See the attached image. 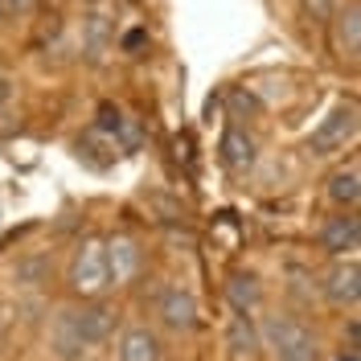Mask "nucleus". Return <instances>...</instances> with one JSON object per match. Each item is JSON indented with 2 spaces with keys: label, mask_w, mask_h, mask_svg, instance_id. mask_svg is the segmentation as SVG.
<instances>
[{
  "label": "nucleus",
  "mask_w": 361,
  "mask_h": 361,
  "mask_svg": "<svg viewBox=\"0 0 361 361\" xmlns=\"http://www.w3.org/2000/svg\"><path fill=\"white\" fill-rule=\"evenodd\" d=\"M119 329V312L107 300H78L54 316L49 324V357L58 361H82L90 349L107 345Z\"/></svg>",
  "instance_id": "obj_1"
},
{
  "label": "nucleus",
  "mask_w": 361,
  "mask_h": 361,
  "mask_svg": "<svg viewBox=\"0 0 361 361\" xmlns=\"http://www.w3.org/2000/svg\"><path fill=\"white\" fill-rule=\"evenodd\" d=\"M66 288L78 300H103V292L111 288V275H107V243L99 234L78 238L70 250L66 263Z\"/></svg>",
  "instance_id": "obj_2"
},
{
  "label": "nucleus",
  "mask_w": 361,
  "mask_h": 361,
  "mask_svg": "<svg viewBox=\"0 0 361 361\" xmlns=\"http://www.w3.org/2000/svg\"><path fill=\"white\" fill-rule=\"evenodd\" d=\"M259 345L271 353V361H320L312 329L288 312H271L259 324Z\"/></svg>",
  "instance_id": "obj_3"
},
{
  "label": "nucleus",
  "mask_w": 361,
  "mask_h": 361,
  "mask_svg": "<svg viewBox=\"0 0 361 361\" xmlns=\"http://www.w3.org/2000/svg\"><path fill=\"white\" fill-rule=\"evenodd\" d=\"M357 140V103H337L308 135V152L312 157H337L345 144Z\"/></svg>",
  "instance_id": "obj_4"
},
{
  "label": "nucleus",
  "mask_w": 361,
  "mask_h": 361,
  "mask_svg": "<svg viewBox=\"0 0 361 361\" xmlns=\"http://www.w3.org/2000/svg\"><path fill=\"white\" fill-rule=\"evenodd\" d=\"M197 295L189 292L185 283H169V288H160L157 295V320L160 329H169V333H193L197 329Z\"/></svg>",
  "instance_id": "obj_5"
},
{
  "label": "nucleus",
  "mask_w": 361,
  "mask_h": 361,
  "mask_svg": "<svg viewBox=\"0 0 361 361\" xmlns=\"http://www.w3.org/2000/svg\"><path fill=\"white\" fill-rule=\"evenodd\" d=\"M324 300L333 308H357L361 300V263L349 255V259H333V267L324 271V283H320Z\"/></svg>",
  "instance_id": "obj_6"
},
{
  "label": "nucleus",
  "mask_w": 361,
  "mask_h": 361,
  "mask_svg": "<svg viewBox=\"0 0 361 361\" xmlns=\"http://www.w3.org/2000/svg\"><path fill=\"white\" fill-rule=\"evenodd\" d=\"M115 361H164V337L148 324H128L115 333Z\"/></svg>",
  "instance_id": "obj_7"
},
{
  "label": "nucleus",
  "mask_w": 361,
  "mask_h": 361,
  "mask_svg": "<svg viewBox=\"0 0 361 361\" xmlns=\"http://www.w3.org/2000/svg\"><path fill=\"white\" fill-rule=\"evenodd\" d=\"M320 247L329 250L333 259H349V255L361 247L357 209H341L337 218H329V222L320 226Z\"/></svg>",
  "instance_id": "obj_8"
},
{
  "label": "nucleus",
  "mask_w": 361,
  "mask_h": 361,
  "mask_svg": "<svg viewBox=\"0 0 361 361\" xmlns=\"http://www.w3.org/2000/svg\"><path fill=\"white\" fill-rule=\"evenodd\" d=\"M107 243V275H111V288L119 283H132L140 275V263H144V250L132 234H115V238H103Z\"/></svg>",
  "instance_id": "obj_9"
},
{
  "label": "nucleus",
  "mask_w": 361,
  "mask_h": 361,
  "mask_svg": "<svg viewBox=\"0 0 361 361\" xmlns=\"http://www.w3.org/2000/svg\"><path fill=\"white\" fill-rule=\"evenodd\" d=\"M226 349L234 361H255L259 357V324L250 320V312H234L226 320Z\"/></svg>",
  "instance_id": "obj_10"
},
{
  "label": "nucleus",
  "mask_w": 361,
  "mask_h": 361,
  "mask_svg": "<svg viewBox=\"0 0 361 361\" xmlns=\"http://www.w3.org/2000/svg\"><path fill=\"white\" fill-rule=\"evenodd\" d=\"M255 160H259V144H255V135L247 128H230L222 135V164L230 173H247L255 169Z\"/></svg>",
  "instance_id": "obj_11"
},
{
  "label": "nucleus",
  "mask_w": 361,
  "mask_h": 361,
  "mask_svg": "<svg viewBox=\"0 0 361 361\" xmlns=\"http://www.w3.org/2000/svg\"><path fill=\"white\" fill-rule=\"evenodd\" d=\"M333 42H337V49L345 58H357V49H361V8H357V0H349L345 8L333 13Z\"/></svg>",
  "instance_id": "obj_12"
},
{
  "label": "nucleus",
  "mask_w": 361,
  "mask_h": 361,
  "mask_svg": "<svg viewBox=\"0 0 361 361\" xmlns=\"http://www.w3.org/2000/svg\"><path fill=\"white\" fill-rule=\"evenodd\" d=\"M115 33H111V21L99 13V8H90L87 17H82V49H87L90 62H103L107 58V49H111Z\"/></svg>",
  "instance_id": "obj_13"
},
{
  "label": "nucleus",
  "mask_w": 361,
  "mask_h": 361,
  "mask_svg": "<svg viewBox=\"0 0 361 361\" xmlns=\"http://www.w3.org/2000/svg\"><path fill=\"white\" fill-rule=\"evenodd\" d=\"M329 202L337 205V209H357L361 202V173L357 164H345V169H337L333 177H329Z\"/></svg>",
  "instance_id": "obj_14"
},
{
  "label": "nucleus",
  "mask_w": 361,
  "mask_h": 361,
  "mask_svg": "<svg viewBox=\"0 0 361 361\" xmlns=\"http://www.w3.org/2000/svg\"><path fill=\"white\" fill-rule=\"evenodd\" d=\"M226 295H230L234 312H255V308H259V300H263L259 275H250V271H234V275L226 279Z\"/></svg>",
  "instance_id": "obj_15"
},
{
  "label": "nucleus",
  "mask_w": 361,
  "mask_h": 361,
  "mask_svg": "<svg viewBox=\"0 0 361 361\" xmlns=\"http://www.w3.org/2000/svg\"><path fill=\"white\" fill-rule=\"evenodd\" d=\"M45 271H49V259L45 255H29V259L13 263V279H17V288H42Z\"/></svg>",
  "instance_id": "obj_16"
},
{
  "label": "nucleus",
  "mask_w": 361,
  "mask_h": 361,
  "mask_svg": "<svg viewBox=\"0 0 361 361\" xmlns=\"http://www.w3.org/2000/svg\"><path fill=\"white\" fill-rule=\"evenodd\" d=\"M144 37H148V33H144V29H132V33H128V37H123V49H128V54H135V49H140V45H144Z\"/></svg>",
  "instance_id": "obj_17"
},
{
  "label": "nucleus",
  "mask_w": 361,
  "mask_h": 361,
  "mask_svg": "<svg viewBox=\"0 0 361 361\" xmlns=\"http://www.w3.org/2000/svg\"><path fill=\"white\" fill-rule=\"evenodd\" d=\"M0 8H4V13H29L33 0H0Z\"/></svg>",
  "instance_id": "obj_18"
},
{
  "label": "nucleus",
  "mask_w": 361,
  "mask_h": 361,
  "mask_svg": "<svg viewBox=\"0 0 361 361\" xmlns=\"http://www.w3.org/2000/svg\"><path fill=\"white\" fill-rule=\"evenodd\" d=\"M8 94H13V82H8V78H4V74H0V107H4V103H8Z\"/></svg>",
  "instance_id": "obj_19"
},
{
  "label": "nucleus",
  "mask_w": 361,
  "mask_h": 361,
  "mask_svg": "<svg viewBox=\"0 0 361 361\" xmlns=\"http://www.w3.org/2000/svg\"><path fill=\"white\" fill-rule=\"evenodd\" d=\"M333 361H361V357H357V353H353V349H341V353H337V357H333Z\"/></svg>",
  "instance_id": "obj_20"
},
{
  "label": "nucleus",
  "mask_w": 361,
  "mask_h": 361,
  "mask_svg": "<svg viewBox=\"0 0 361 361\" xmlns=\"http://www.w3.org/2000/svg\"><path fill=\"white\" fill-rule=\"evenodd\" d=\"M82 361H99V357H82Z\"/></svg>",
  "instance_id": "obj_21"
}]
</instances>
